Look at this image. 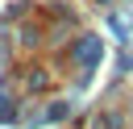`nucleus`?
<instances>
[{
  "instance_id": "f257e3e1",
  "label": "nucleus",
  "mask_w": 133,
  "mask_h": 129,
  "mask_svg": "<svg viewBox=\"0 0 133 129\" xmlns=\"http://www.w3.org/2000/svg\"><path fill=\"white\" fill-rule=\"evenodd\" d=\"M96 54H100V42H96V37H87V42H83V50H79L83 67H91V62H96Z\"/></svg>"
}]
</instances>
